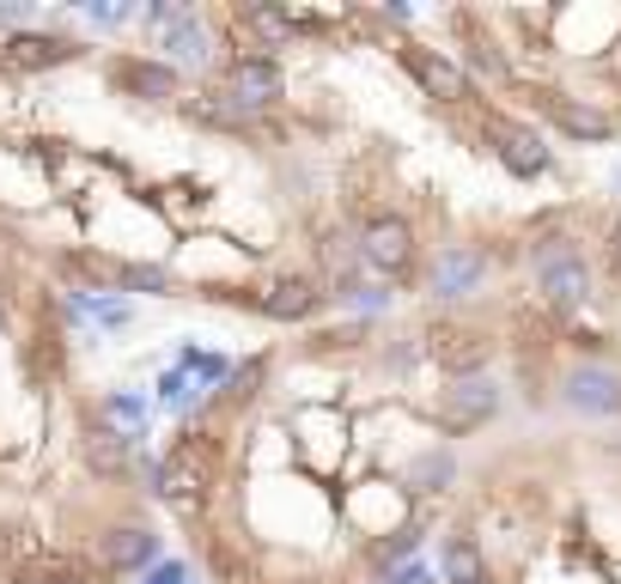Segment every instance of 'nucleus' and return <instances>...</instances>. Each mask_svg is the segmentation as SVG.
Returning <instances> with one entry per match:
<instances>
[{"label": "nucleus", "mask_w": 621, "mask_h": 584, "mask_svg": "<svg viewBox=\"0 0 621 584\" xmlns=\"http://www.w3.org/2000/svg\"><path fill=\"white\" fill-rule=\"evenodd\" d=\"M445 573H451V584H482L487 573H482V554H475V542H451L445 548Z\"/></svg>", "instance_id": "4468645a"}, {"label": "nucleus", "mask_w": 621, "mask_h": 584, "mask_svg": "<svg viewBox=\"0 0 621 584\" xmlns=\"http://www.w3.org/2000/svg\"><path fill=\"white\" fill-rule=\"evenodd\" d=\"M530 263H536V293L549 298V305L573 310V305L591 298V268L566 238H542L536 250H530Z\"/></svg>", "instance_id": "f257e3e1"}, {"label": "nucleus", "mask_w": 621, "mask_h": 584, "mask_svg": "<svg viewBox=\"0 0 621 584\" xmlns=\"http://www.w3.org/2000/svg\"><path fill=\"white\" fill-rule=\"evenodd\" d=\"M566 402L585 414H621V372H610V366L566 372Z\"/></svg>", "instance_id": "423d86ee"}, {"label": "nucleus", "mask_w": 621, "mask_h": 584, "mask_svg": "<svg viewBox=\"0 0 621 584\" xmlns=\"http://www.w3.org/2000/svg\"><path fill=\"white\" fill-rule=\"evenodd\" d=\"M317 298H323L317 280H280V287L263 298V310H268V317H280V323H299V317L317 310Z\"/></svg>", "instance_id": "f8f14e48"}, {"label": "nucleus", "mask_w": 621, "mask_h": 584, "mask_svg": "<svg viewBox=\"0 0 621 584\" xmlns=\"http://www.w3.org/2000/svg\"><path fill=\"white\" fill-rule=\"evenodd\" d=\"M482 275H487V256L475 250V244H445L438 263H433V293L438 298H463V293L482 287Z\"/></svg>", "instance_id": "20e7f679"}, {"label": "nucleus", "mask_w": 621, "mask_h": 584, "mask_svg": "<svg viewBox=\"0 0 621 584\" xmlns=\"http://www.w3.org/2000/svg\"><path fill=\"white\" fill-rule=\"evenodd\" d=\"M226 92L250 116H263V103H275V92H280V68L275 61H238V68L226 73Z\"/></svg>", "instance_id": "6e6552de"}, {"label": "nucleus", "mask_w": 621, "mask_h": 584, "mask_svg": "<svg viewBox=\"0 0 621 584\" xmlns=\"http://www.w3.org/2000/svg\"><path fill=\"white\" fill-rule=\"evenodd\" d=\"M482 584H487V578H482Z\"/></svg>", "instance_id": "aec40b11"}, {"label": "nucleus", "mask_w": 621, "mask_h": 584, "mask_svg": "<svg viewBox=\"0 0 621 584\" xmlns=\"http://www.w3.org/2000/svg\"><path fill=\"white\" fill-rule=\"evenodd\" d=\"M80 451H86V463H92L98 475H122V469H128V438L116 433V426H103V420L86 426Z\"/></svg>", "instance_id": "9b49d317"}, {"label": "nucleus", "mask_w": 621, "mask_h": 584, "mask_svg": "<svg viewBox=\"0 0 621 584\" xmlns=\"http://www.w3.org/2000/svg\"><path fill=\"white\" fill-rule=\"evenodd\" d=\"M391 584H433V578H426L421 566H403V573H391Z\"/></svg>", "instance_id": "6ab92c4d"}, {"label": "nucleus", "mask_w": 621, "mask_h": 584, "mask_svg": "<svg viewBox=\"0 0 621 584\" xmlns=\"http://www.w3.org/2000/svg\"><path fill=\"white\" fill-rule=\"evenodd\" d=\"M542 116H549L561 135H573V140H610L615 135V116L610 110H598V103H585V98H542Z\"/></svg>", "instance_id": "39448f33"}, {"label": "nucleus", "mask_w": 621, "mask_h": 584, "mask_svg": "<svg viewBox=\"0 0 621 584\" xmlns=\"http://www.w3.org/2000/svg\"><path fill=\"white\" fill-rule=\"evenodd\" d=\"M159 402H165V408H184V402H189V378H184V372H165V378H159Z\"/></svg>", "instance_id": "dca6fc26"}, {"label": "nucleus", "mask_w": 621, "mask_h": 584, "mask_svg": "<svg viewBox=\"0 0 621 584\" xmlns=\"http://www.w3.org/2000/svg\"><path fill=\"white\" fill-rule=\"evenodd\" d=\"M494 152H500V165L518 171V177H542V171H549V147H542L536 128H494Z\"/></svg>", "instance_id": "1a4fd4ad"}, {"label": "nucleus", "mask_w": 621, "mask_h": 584, "mask_svg": "<svg viewBox=\"0 0 621 584\" xmlns=\"http://www.w3.org/2000/svg\"><path fill=\"white\" fill-rule=\"evenodd\" d=\"M359 263L378 268V275H391V280H403L414 268V226L396 219V214L366 219V231H359Z\"/></svg>", "instance_id": "f03ea898"}, {"label": "nucleus", "mask_w": 621, "mask_h": 584, "mask_svg": "<svg viewBox=\"0 0 621 584\" xmlns=\"http://www.w3.org/2000/svg\"><path fill=\"white\" fill-rule=\"evenodd\" d=\"M73 56H80V43H68V37H49V31L19 37V43H12V61H19V68H61V61H73Z\"/></svg>", "instance_id": "ddd939ff"}, {"label": "nucleus", "mask_w": 621, "mask_h": 584, "mask_svg": "<svg viewBox=\"0 0 621 584\" xmlns=\"http://www.w3.org/2000/svg\"><path fill=\"white\" fill-rule=\"evenodd\" d=\"M403 73L421 86L426 98H438V103H463V98H470L463 68L451 56H438V49H426V43H403Z\"/></svg>", "instance_id": "7ed1b4c3"}, {"label": "nucleus", "mask_w": 621, "mask_h": 584, "mask_svg": "<svg viewBox=\"0 0 621 584\" xmlns=\"http://www.w3.org/2000/svg\"><path fill=\"white\" fill-rule=\"evenodd\" d=\"M184 366H196L201 372V378H226V359H214V354H196V347H184Z\"/></svg>", "instance_id": "f3484780"}, {"label": "nucleus", "mask_w": 621, "mask_h": 584, "mask_svg": "<svg viewBox=\"0 0 621 584\" xmlns=\"http://www.w3.org/2000/svg\"><path fill=\"white\" fill-rule=\"evenodd\" d=\"M110 414L122 426H140V414H147V408H140V396H128V389H122V396H110Z\"/></svg>", "instance_id": "a211bd4d"}, {"label": "nucleus", "mask_w": 621, "mask_h": 584, "mask_svg": "<svg viewBox=\"0 0 621 584\" xmlns=\"http://www.w3.org/2000/svg\"><path fill=\"white\" fill-rule=\"evenodd\" d=\"M116 86H128V92H140V98H171L177 92V73H171V61H116Z\"/></svg>", "instance_id": "9d476101"}, {"label": "nucleus", "mask_w": 621, "mask_h": 584, "mask_svg": "<svg viewBox=\"0 0 621 584\" xmlns=\"http://www.w3.org/2000/svg\"><path fill=\"white\" fill-rule=\"evenodd\" d=\"M494 408H500V389L494 384H487V378H463L445 396V426H451V433H470V426H482Z\"/></svg>", "instance_id": "0eeeda50"}, {"label": "nucleus", "mask_w": 621, "mask_h": 584, "mask_svg": "<svg viewBox=\"0 0 621 584\" xmlns=\"http://www.w3.org/2000/svg\"><path fill=\"white\" fill-rule=\"evenodd\" d=\"M451 475H457V463H451L445 451H426V457L414 463V482H426V487H445Z\"/></svg>", "instance_id": "2eb2a0df"}]
</instances>
